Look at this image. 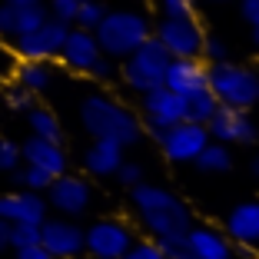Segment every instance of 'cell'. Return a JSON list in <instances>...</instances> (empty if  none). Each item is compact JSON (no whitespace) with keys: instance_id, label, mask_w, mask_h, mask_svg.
Returning a JSON list of instances; mask_svg holds the SVG:
<instances>
[{"instance_id":"43","label":"cell","mask_w":259,"mask_h":259,"mask_svg":"<svg viewBox=\"0 0 259 259\" xmlns=\"http://www.w3.org/2000/svg\"><path fill=\"white\" fill-rule=\"evenodd\" d=\"M252 44L259 47V27H252Z\"/></svg>"},{"instance_id":"19","label":"cell","mask_w":259,"mask_h":259,"mask_svg":"<svg viewBox=\"0 0 259 259\" xmlns=\"http://www.w3.org/2000/svg\"><path fill=\"white\" fill-rule=\"evenodd\" d=\"M186 246H190V259H233L229 236L209 223H193L186 229Z\"/></svg>"},{"instance_id":"2","label":"cell","mask_w":259,"mask_h":259,"mask_svg":"<svg viewBox=\"0 0 259 259\" xmlns=\"http://www.w3.org/2000/svg\"><path fill=\"white\" fill-rule=\"evenodd\" d=\"M130 199H133V209H137V220L143 223V229L153 239L163 236H180L193 226V213L183 199L169 193L166 186L156 183H137L130 190Z\"/></svg>"},{"instance_id":"6","label":"cell","mask_w":259,"mask_h":259,"mask_svg":"<svg viewBox=\"0 0 259 259\" xmlns=\"http://www.w3.org/2000/svg\"><path fill=\"white\" fill-rule=\"evenodd\" d=\"M133 229L123 220H97L83 229V252H90L93 259H123V252L133 246Z\"/></svg>"},{"instance_id":"7","label":"cell","mask_w":259,"mask_h":259,"mask_svg":"<svg viewBox=\"0 0 259 259\" xmlns=\"http://www.w3.org/2000/svg\"><path fill=\"white\" fill-rule=\"evenodd\" d=\"M47 206L54 209L57 216H70V220H76V216H83L87 209H90L93 203V186L87 183L83 176L76 173H60L54 176V183L47 186Z\"/></svg>"},{"instance_id":"1","label":"cell","mask_w":259,"mask_h":259,"mask_svg":"<svg viewBox=\"0 0 259 259\" xmlns=\"http://www.w3.org/2000/svg\"><path fill=\"white\" fill-rule=\"evenodd\" d=\"M76 113H80V126H83L93 140H110V143L123 146V150L137 146L140 140H143V123H140V116L133 113L126 103H120L116 97H110V93H103V90L87 93V97L80 100V110H76Z\"/></svg>"},{"instance_id":"35","label":"cell","mask_w":259,"mask_h":259,"mask_svg":"<svg viewBox=\"0 0 259 259\" xmlns=\"http://www.w3.org/2000/svg\"><path fill=\"white\" fill-rule=\"evenodd\" d=\"M113 176L120 180V186L133 190L137 183H143V166H140V163H133V160H123V163H120V169H116Z\"/></svg>"},{"instance_id":"44","label":"cell","mask_w":259,"mask_h":259,"mask_svg":"<svg viewBox=\"0 0 259 259\" xmlns=\"http://www.w3.org/2000/svg\"><path fill=\"white\" fill-rule=\"evenodd\" d=\"M256 100H259V70H256Z\"/></svg>"},{"instance_id":"32","label":"cell","mask_w":259,"mask_h":259,"mask_svg":"<svg viewBox=\"0 0 259 259\" xmlns=\"http://www.w3.org/2000/svg\"><path fill=\"white\" fill-rule=\"evenodd\" d=\"M123 259H166V256L156 246V239H133V246L123 252Z\"/></svg>"},{"instance_id":"12","label":"cell","mask_w":259,"mask_h":259,"mask_svg":"<svg viewBox=\"0 0 259 259\" xmlns=\"http://www.w3.org/2000/svg\"><path fill=\"white\" fill-rule=\"evenodd\" d=\"M160 150L169 163H193L203 153V146L209 143V130L199 126V123H190V120H180L176 126H169L160 140Z\"/></svg>"},{"instance_id":"3","label":"cell","mask_w":259,"mask_h":259,"mask_svg":"<svg viewBox=\"0 0 259 259\" xmlns=\"http://www.w3.org/2000/svg\"><path fill=\"white\" fill-rule=\"evenodd\" d=\"M100 44V54L110 57V60H123L137 50L140 44L153 37V23L143 10H107L103 20L97 23V30H93Z\"/></svg>"},{"instance_id":"30","label":"cell","mask_w":259,"mask_h":259,"mask_svg":"<svg viewBox=\"0 0 259 259\" xmlns=\"http://www.w3.org/2000/svg\"><path fill=\"white\" fill-rule=\"evenodd\" d=\"M107 7L100 0H80V10H76V23L73 27H83V30H97V23L103 20Z\"/></svg>"},{"instance_id":"29","label":"cell","mask_w":259,"mask_h":259,"mask_svg":"<svg viewBox=\"0 0 259 259\" xmlns=\"http://www.w3.org/2000/svg\"><path fill=\"white\" fill-rule=\"evenodd\" d=\"M44 7H47V17H50V20H60V23H67V27H73L80 0H44Z\"/></svg>"},{"instance_id":"8","label":"cell","mask_w":259,"mask_h":259,"mask_svg":"<svg viewBox=\"0 0 259 259\" xmlns=\"http://www.w3.org/2000/svg\"><path fill=\"white\" fill-rule=\"evenodd\" d=\"M140 107H143V116H146V133L153 140H160L169 126L186 120V100L180 93H173L169 87H156V90L143 93Z\"/></svg>"},{"instance_id":"40","label":"cell","mask_w":259,"mask_h":259,"mask_svg":"<svg viewBox=\"0 0 259 259\" xmlns=\"http://www.w3.org/2000/svg\"><path fill=\"white\" fill-rule=\"evenodd\" d=\"M7 233H10V223H4V220H0V252H4V249H10Z\"/></svg>"},{"instance_id":"4","label":"cell","mask_w":259,"mask_h":259,"mask_svg":"<svg viewBox=\"0 0 259 259\" xmlns=\"http://www.w3.org/2000/svg\"><path fill=\"white\" fill-rule=\"evenodd\" d=\"M206 90L220 100V107L249 110L252 103H259L256 100V70L243 67V63H233V60L209 63Z\"/></svg>"},{"instance_id":"22","label":"cell","mask_w":259,"mask_h":259,"mask_svg":"<svg viewBox=\"0 0 259 259\" xmlns=\"http://www.w3.org/2000/svg\"><path fill=\"white\" fill-rule=\"evenodd\" d=\"M27 126H30V137H40V140H57L63 143V126H60V116L54 113L50 107H30L27 110Z\"/></svg>"},{"instance_id":"23","label":"cell","mask_w":259,"mask_h":259,"mask_svg":"<svg viewBox=\"0 0 259 259\" xmlns=\"http://www.w3.org/2000/svg\"><path fill=\"white\" fill-rule=\"evenodd\" d=\"M193 163H196L203 173H226V169H233V153H229L226 143L209 140V143L203 146V153H199Z\"/></svg>"},{"instance_id":"31","label":"cell","mask_w":259,"mask_h":259,"mask_svg":"<svg viewBox=\"0 0 259 259\" xmlns=\"http://www.w3.org/2000/svg\"><path fill=\"white\" fill-rule=\"evenodd\" d=\"M23 166V156H20V143L10 137H0V173H14V169Z\"/></svg>"},{"instance_id":"10","label":"cell","mask_w":259,"mask_h":259,"mask_svg":"<svg viewBox=\"0 0 259 259\" xmlns=\"http://www.w3.org/2000/svg\"><path fill=\"white\" fill-rule=\"evenodd\" d=\"M153 37L169 57H199L203 47V30H199L196 17H163L153 27Z\"/></svg>"},{"instance_id":"15","label":"cell","mask_w":259,"mask_h":259,"mask_svg":"<svg viewBox=\"0 0 259 259\" xmlns=\"http://www.w3.org/2000/svg\"><path fill=\"white\" fill-rule=\"evenodd\" d=\"M100 57H103V54H100V44H97V37H93V30L70 27L57 60H60L67 70H73V73H90L93 63H97Z\"/></svg>"},{"instance_id":"20","label":"cell","mask_w":259,"mask_h":259,"mask_svg":"<svg viewBox=\"0 0 259 259\" xmlns=\"http://www.w3.org/2000/svg\"><path fill=\"white\" fill-rule=\"evenodd\" d=\"M123 146L110 143V140H93L90 146L83 150V169L90 176H113L116 169H120V163L126 160L123 156Z\"/></svg>"},{"instance_id":"17","label":"cell","mask_w":259,"mask_h":259,"mask_svg":"<svg viewBox=\"0 0 259 259\" xmlns=\"http://www.w3.org/2000/svg\"><path fill=\"white\" fill-rule=\"evenodd\" d=\"M206 76H209V63H203L199 57H173L163 87H169L180 97H190L196 90H206Z\"/></svg>"},{"instance_id":"11","label":"cell","mask_w":259,"mask_h":259,"mask_svg":"<svg viewBox=\"0 0 259 259\" xmlns=\"http://www.w3.org/2000/svg\"><path fill=\"white\" fill-rule=\"evenodd\" d=\"M40 246L54 259H76L83 252V226L70 216H47L40 223Z\"/></svg>"},{"instance_id":"33","label":"cell","mask_w":259,"mask_h":259,"mask_svg":"<svg viewBox=\"0 0 259 259\" xmlns=\"http://www.w3.org/2000/svg\"><path fill=\"white\" fill-rule=\"evenodd\" d=\"M156 246L163 249V256H166V259H190L186 233H180V236H163V239H156Z\"/></svg>"},{"instance_id":"34","label":"cell","mask_w":259,"mask_h":259,"mask_svg":"<svg viewBox=\"0 0 259 259\" xmlns=\"http://www.w3.org/2000/svg\"><path fill=\"white\" fill-rule=\"evenodd\" d=\"M160 17H193L196 14V0H156Z\"/></svg>"},{"instance_id":"21","label":"cell","mask_w":259,"mask_h":259,"mask_svg":"<svg viewBox=\"0 0 259 259\" xmlns=\"http://www.w3.org/2000/svg\"><path fill=\"white\" fill-rule=\"evenodd\" d=\"M10 76H14V83L27 87L33 97L47 93L50 87H54V80H57L54 67H50L47 60H17L14 70H10Z\"/></svg>"},{"instance_id":"28","label":"cell","mask_w":259,"mask_h":259,"mask_svg":"<svg viewBox=\"0 0 259 259\" xmlns=\"http://www.w3.org/2000/svg\"><path fill=\"white\" fill-rule=\"evenodd\" d=\"M7 243H10V249H23V246L40 243V226H33V223H10Z\"/></svg>"},{"instance_id":"18","label":"cell","mask_w":259,"mask_h":259,"mask_svg":"<svg viewBox=\"0 0 259 259\" xmlns=\"http://www.w3.org/2000/svg\"><path fill=\"white\" fill-rule=\"evenodd\" d=\"M20 156H23V163H30V166L44 169V173H50V176H60V173L70 169V156H67V150H63V143H57V140L27 137L20 143Z\"/></svg>"},{"instance_id":"36","label":"cell","mask_w":259,"mask_h":259,"mask_svg":"<svg viewBox=\"0 0 259 259\" xmlns=\"http://www.w3.org/2000/svg\"><path fill=\"white\" fill-rule=\"evenodd\" d=\"M113 73H116V60H110V57H100L87 76H93V80H100V83H103V80H113Z\"/></svg>"},{"instance_id":"27","label":"cell","mask_w":259,"mask_h":259,"mask_svg":"<svg viewBox=\"0 0 259 259\" xmlns=\"http://www.w3.org/2000/svg\"><path fill=\"white\" fill-rule=\"evenodd\" d=\"M199 60H203V63H223V60H229V44L220 37V33H203Z\"/></svg>"},{"instance_id":"41","label":"cell","mask_w":259,"mask_h":259,"mask_svg":"<svg viewBox=\"0 0 259 259\" xmlns=\"http://www.w3.org/2000/svg\"><path fill=\"white\" fill-rule=\"evenodd\" d=\"M0 4H10V7H40L44 0H0Z\"/></svg>"},{"instance_id":"25","label":"cell","mask_w":259,"mask_h":259,"mask_svg":"<svg viewBox=\"0 0 259 259\" xmlns=\"http://www.w3.org/2000/svg\"><path fill=\"white\" fill-rule=\"evenodd\" d=\"M10 176H14L17 190H30V193H47V186L54 183V176L44 173V169H37V166H30V163H23V166L14 169Z\"/></svg>"},{"instance_id":"37","label":"cell","mask_w":259,"mask_h":259,"mask_svg":"<svg viewBox=\"0 0 259 259\" xmlns=\"http://www.w3.org/2000/svg\"><path fill=\"white\" fill-rule=\"evenodd\" d=\"M239 14L249 27H259V0H239Z\"/></svg>"},{"instance_id":"16","label":"cell","mask_w":259,"mask_h":259,"mask_svg":"<svg viewBox=\"0 0 259 259\" xmlns=\"http://www.w3.org/2000/svg\"><path fill=\"white\" fill-rule=\"evenodd\" d=\"M229 243L243 246L246 252L259 249V199H246V203H236L226 213V229Z\"/></svg>"},{"instance_id":"45","label":"cell","mask_w":259,"mask_h":259,"mask_svg":"<svg viewBox=\"0 0 259 259\" xmlns=\"http://www.w3.org/2000/svg\"><path fill=\"white\" fill-rule=\"evenodd\" d=\"M209 4H226V0H209Z\"/></svg>"},{"instance_id":"38","label":"cell","mask_w":259,"mask_h":259,"mask_svg":"<svg viewBox=\"0 0 259 259\" xmlns=\"http://www.w3.org/2000/svg\"><path fill=\"white\" fill-rule=\"evenodd\" d=\"M17 252V259H54L50 252L44 249L40 243H33V246H23V249H14Z\"/></svg>"},{"instance_id":"5","label":"cell","mask_w":259,"mask_h":259,"mask_svg":"<svg viewBox=\"0 0 259 259\" xmlns=\"http://www.w3.org/2000/svg\"><path fill=\"white\" fill-rule=\"evenodd\" d=\"M169 60H173V57H169L166 50L160 47V40L150 37L146 44H140L130 57H123L120 76H123V83H126L130 90L143 97V93H150V90H156V87H163Z\"/></svg>"},{"instance_id":"13","label":"cell","mask_w":259,"mask_h":259,"mask_svg":"<svg viewBox=\"0 0 259 259\" xmlns=\"http://www.w3.org/2000/svg\"><path fill=\"white\" fill-rule=\"evenodd\" d=\"M206 130H209V140L226 143V146H246V143H256V137H259L249 113L236 107H220L213 113V120L206 123Z\"/></svg>"},{"instance_id":"39","label":"cell","mask_w":259,"mask_h":259,"mask_svg":"<svg viewBox=\"0 0 259 259\" xmlns=\"http://www.w3.org/2000/svg\"><path fill=\"white\" fill-rule=\"evenodd\" d=\"M14 63H17V57L10 54V50H4V40H0V76H10Z\"/></svg>"},{"instance_id":"42","label":"cell","mask_w":259,"mask_h":259,"mask_svg":"<svg viewBox=\"0 0 259 259\" xmlns=\"http://www.w3.org/2000/svg\"><path fill=\"white\" fill-rule=\"evenodd\" d=\"M252 176H256V180H259V156H256V160H252Z\"/></svg>"},{"instance_id":"9","label":"cell","mask_w":259,"mask_h":259,"mask_svg":"<svg viewBox=\"0 0 259 259\" xmlns=\"http://www.w3.org/2000/svg\"><path fill=\"white\" fill-rule=\"evenodd\" d=\"M67 23L60 20H50L47 17L40 27H33L30 33H23V37L14 40V47H10V54L17 57V60H57L60 57V47L63 40H67Z\"/></svg>"},{"instance_id":"26","label":"cell","mask_w":259,"mask_h":259,"mask_svg":"<svg viewBox=\"0 0 259 259\" xmlns=\"http://www.w3.org/2000/svg\"><path fill=\"white\" fill-rule=\"evenodd\" d=\"M0 100H4V107L10 110V113H27V110L30 107H37V97H33L30 90H27V87H20V83H14V80H10L7 87H4V90H0Z\"/></svg>"},{"instance_id":"24","label":"cell","mask_w":259,"mask_h":259,"mask_svg":"<svg viewBox=\"0 0 259 259\" xmlns=\"http://www.w3.org/2000/svg\"><path fill=\"white\" fill-rule=\"evenodd\" d=\"M183 100H186V120L199 123V126H206V123L213 120V113L220 110V100H216L209 90H196V93H190V97H183Z\"/></svg>"},{"instance_id":"14","label":"cell","mask_w":259,"mask_h":259,"mask_svg":"<svg viewBox=\"0 0 259 259\" xmlns=\"http://www.w3.org/2000/svg\"><path fill=\"white\" fill-rule=\"evenodd\" d=\"M50 216V206H47L44 193H30V190H10L0 193V220L4 223H40Z\"/></svg>"}]
</instances>
